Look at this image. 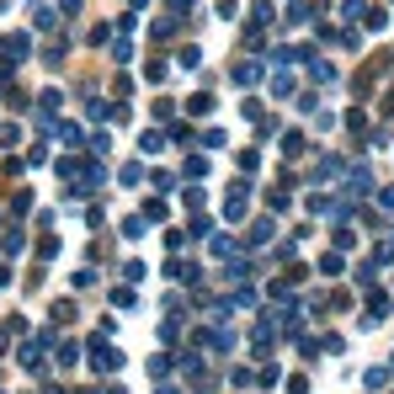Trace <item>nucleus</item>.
Returning a JSON list of instances; mask_svg holds the SVG:
<instances>
[{
  "mask_svg": "<svg viewBox=\"0 0 394 394\" xmlns=\"http://www.w3.org/2000/svg\"><path fill=\"white\" fill-rule=\"evenodd\" d=\"M91 362H96V373H101V368H123V352L118 347H101V335H96V341H91Z\"/></svg>",
  "mask_w": 394,
  "mask_h": 394,
  "instance_id": "nucleus-1",
  "label": "nucleus"
},
{
  "mask_svg": "<svg viewBox=\"0 0 394 394\" xmlns=\"http://www.w3.org/2000/svg\"><path fill=\"white\" fill-rule=\"evenodd\" d=\"M0 48H6V64H22V59H27V48H32V37H27V32H16V37H6Z\"/></svg>",
  "mask_w": 394,
  "mask_h": 394,
  "instance_id": "nucleus-2",
  "label": "nucleus"
},
{
  "mask_svg": "<svg viewBox=\"0 0 394 394\" xmlns=\"http://www.w3.org/2000/svg\"><path fill=\"white\" fill-rule=\"evenodd\" d=\"M54 320L70 325V320H75V304H70V299H59V304H54Z\"/></svg>",
  "mask_w": 394,
  "mask_h": 394,
  "instance_id": "nucleus-3",
  "label": "nucleus"
}]
</instances>
